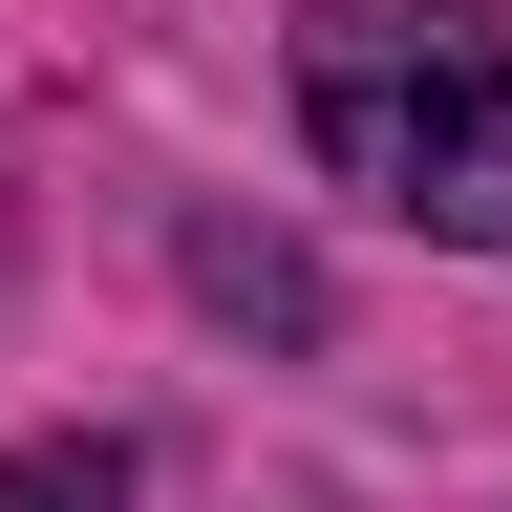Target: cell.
<instances>
[{
	"label": "cell",
	"instance_id": "cell-1",
	"mask_svg": "<svg viewBox=\"0 0 512 512\" xmlns=\"http://www.w3.org/2000/svg\"><path fill=\"white\" fill-rule=\"evenodd\" d=\"M299 150L448 256H512V43L491 0H320L299 22Z\"/></svg>",
	"mask_w": 512,
	"mask_h": 512
},
{
	"label": "cell",
	"instance_id": "cell-2",
	"mask_svg": "<svg viewBox=\"0 0 512 512\" xmlns=\"http://www.w3.org/2000/svg\"><path fill=\"white\" fill-rule=\"evenodd\" d=\"M0 512H128V448H86V427L0 448Z\"/></svg>",
	"mask_w": 512,
	"mask_h": 512
}]
</instances>
